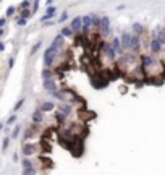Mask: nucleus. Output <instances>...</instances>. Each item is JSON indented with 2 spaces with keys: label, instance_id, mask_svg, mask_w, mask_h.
Here are the masks:
<instances>
[{
  "label": "nucleus",
  "instance_id": "1",
  "mask_svg": "<svg viewBox=\"0 0 165 175\" xmlns=\"http://www.w3.org/2000/svg\"><path fill=\"white\" fill-rule=\"evenodd\" d=\"M120 42H121V49L123 50H130L131 49V42H133V34L128 31H123L120 36Z\"/></svg>",
  "mask_w": 165,
  "mask_h": 175
},
{
  "label": "nucleus",
  "instance_id": "2",
  "mask_svg": "<svg viewBox=\"0 0 165 175\" xmlns=\"http://www.w3.org/2000/svg\"><path fill=\"white\" fill-rule=\"evenodd\" d=\"M102 54L107 57L108 62H115L117 57H118V55H117V52L114 50V47H112L110 44H107V42H105V44H102Z\"/></svg>",
  "mask_w": 165,
  "mask_h": 175
},
{
  "label": "nucleus",
  "instance_id": "3",
  "mask_svg": "<svg viewBox=\"0 0 165 175\" xmlns=\"http://www.w3.org/2000/svg\"><path fill=\"white\" fill-rule=\"evenodd\" d=\"M91 28H92V15H86V16H83V36L84 37H87L89 36V31H91Z\"/></svg>",
  "mask_w": 165,
  "mask_h": 175
},
{
  "label": "nucleus",
  "instance_id": "4",
  "mask_svg": "<svg viewBox=\"0 0 165 175\" xmlns=\"http://www.w3.org/2000/svg\"><path fill=\"white\" fill-rule=\"evenodd\" d=\"M162 42H160L157 37H150V42H149V50L150 54H159V52H162Z\"/></svg>",
  "mask_w": 165,
  "mask_h": 175
},
{
  "label": "nucleus",
  "instance_id": "5",
  "mask_svg": "<svg viewBox=\"0 0 165 175\" xmlns=\"http://www.w3.org/2000/svg\"><path fill=\"white\" fill-rule=\"evenodd\" d=\"M70 28L73 29L74 34H79V32L83 31V16H74L71 20V25H70Z\"/></svg>",
  "mask_w": 165,
  "mask_h": 175
},
{
  "label": "nucleus",
  "instance_id": "6",
  "mask_svg": "<svg viewBox=\"0 0 165 175\" xmlns=\"http://www.w3.org/2000/svg\"><path fill=\"white\" fill-rule=\"evenodd\" d=\"M112 32V25H110V18L108 16H102V25H101V34L102 36H108Z\"/></svg>",
  "mask_w": 165,
  "mask_h": 175
},
{
  "label": "nucleus",
  "instance_id": "7",
  "mask_svg": "<svg viewBox=\"0 0 165 175\" xmlns=\"http://www.w3.org/2000/svg\"><path fill=\"white\" fill-rule=\"evenodd\" d=\"M44 89H45L47 93H50L52 96H55V94L58 93V88H57V83H55V78L44 81Z\"/></svg>",
  "mask_w": 165,
  "mask_h": 175
},
{
  "label": "nucleus",
  "instance_id": "8",
  "mask_svg": "<svg viewBox=\"0 0 165 175\" xmlns=\"http://www.w3.org/2000/svg\"><path fill=\"white\" fill-rule=\"evenodd\" d=\"M23 175H36V169L32 167V162L29 159L23 160Z\"/></svg>",
  "mask_w": 165,
  "mask_h": 175
},
{
  "label": "nucleus",
  "instance_id": "9",
  "mask_svg": "<svg viewBox=\"0 0 165 175\" xmlns=\"http://www.w3.org/2000/svg\"><path fill=\"white\" fill-rule=\"evenodd\" d=\"M131 54H139L141 52V37L139 36H134L133 34V42H131V49H130Z\"/></svg>",
  "mask_w": 165,
  "mask_h": 175
},
{
  "label": "nucleus",
  "instance_id": "10",
  "mask_svg": "<svg viewBox=\"0 0 165 175\" xmlns=\"http://www.w3.org/2000/svg\"><path fill=\"white\" fill-rule=\"evenodd\" d=\"M152 37H157V39L162 42V45H165V28L157 26V28L152 31Z\"/></svg>",
  "mask_w": 165,
  "mask_h": 175
},
{
  "label": "nucleus",
  "instance_id": "11",
  "mask_svg": "<svg viewBox=\"0 0 165 175\" xmlns=\"http://www.w3.org/2000/svg\"><path fill=\"white\" fill-rule=\"evenodd\" d=\"M110 45L114 47V50L117 52V55H120V57H121V55L125 54V50L121 49V42H120V37H114V39L110 41Z\"/></svg>",
  "mask_w": 165,
  "mask_h": 175
},
{
  "label": "nucleus",
  "instance_id": "12",
  "mask_svg": "<svg viewBox=\"0 0 165 175\" xmlns=\"http://www.w3.org/2000/svg\"><path fill=\"white\" fill-rule=\"evenodd\" d=\"M36 151H37V144H32V143H26L25 146H23V154L26 156H32V154H36Z\"/></svg>",
  "mask_w": 165,
  "mask_h": 175
},
{
  "label": "nucleus",
  "instance_id": "13",
  "mask_svg": "<svg viewBox=\"0 0 165 175\" xmlns=\"http://www.w3.org/2000/svg\"><path fill=\"white\" fill-rule=\"evenodd\" d=\"M55 13H57V10H55V7H49V8H47V12H45V15L42 16L41 20L44 21V23H47V21L50 20V18H54V16H55Z\"/></svg>",
  "mask_w": 165,
  "mask_h": 175
},
{
  "label": "nucleus",
  "instance_id": "14",
  "mask_svg": "<svg viewBox=\"0 0 165 175\" xmlns=\"http://www.w3.org/2000/svg\"><path fill=\"white\" fill-rule=\"evenodd\" d=\"M58 112H60V113H63L65 117H68L70 113H71V104H70V102L62 104V106L58 107Z\"/></svg>",
  "mask_w": 165,
  "mask_h": 175
},
{
  "label": "nucleus",
  "instance_id": "15",
  "mask_svg": "<svg viewBox=\"0 0 165 175\" xmlns=\"http://www.w3.org/2000/svg\"><path fill=\"white\" fill-rule=\"evenodd\" d=\"M55 76V72L52 68H44L42 70V78H44V81H47V79H54Z\"/></svg>",
  "mask_w": 165,
  "mask_h": 175
},
{
  "label": "nucleus",
  "instance_id": "16",
  "mask_svg": "<svg viewBox=\"0 0 165 175\" xmlns=\"http://www.w3.org/2000/svg\"><path fill=\"white\" fill-rule=\"evenodd\" d=\"M143 32H144V26L141 25V23H138V21L133 23V34L141 37V34H143Z\"/></svg>",
  "mask_w": 165,
  "mask_h": 175
},
{
  "label": "nucleus",
  "instance_id": "17",
  "mask_svg": "<svg viewBox=\"0 0 165 175\" xmlns=\"http://www.w3.org/2000/svg\"><path fill=\"white\" fill-rule=\"evenodd\" d=\"M55 109V102H44L41 106V112H50V110H54Z\"/></svg>",
  "mask_w": 165,
  "mask_h": 175
},
{
  "label": "nucleus",
  "instance_id": "18",
  "mask_svg": "<svg viewBox=\"0 0 165 175\" xmlns=\"http://www.w3.org/2000/svg\"><path fill=\"white\" fill-rule=\"evenodd\" d=\"M60 34H62L63 37H73L74 32H73V29H71L70 26H63L62 31H60Z\"/></svg>",
  "mask_w": 165,
  "mask_h": 175
},
{
  "label": "nucleus",
  "instance_id": "19",
  "mask_svg": "<svg viewBox=\"0 0 165 175\" xmlns=\"http://www.w3.org/2000/svg\"><path fill=\"white\" fill-rule=\"evenodd\" d=\"M101 25H102V18L97 16V15H92V28L101 29Z\"/></svg>",
  "mask_w": 165,
  "mask_h": 175
},
{
  "label": "nucleus",
  "instance_id": "20",
  "mask_svg": "<svg viewBox=\"0 0 165 175\" xmlns=\"http://www.w3.org/2000/svg\"><path fill=\"white\" fill-rule=\"evenodd\" d=\"M32 120H34V123H41L42 120H44V115H42L41 110L34 112V115H32Z\"/></svg>",
  "mask_w": 165,
  "mask_h": 175
},
{
  "label": "nucleus",
  "instance_id": "21",
  "mask_svg": "<svg viewBox=\"0 0 165 175\" xmlns=\"http://www.w3.org/2000/svg\"><path fill=\"white\" fill-rule=\"evenodd\" d=\"M41 45H42V41H37V44H34V45H32V49H31V54H36V52L41 49Z\"/></svg>",
  "mask_w": 165,
  "mask_h": 175
},
{
  "label": "nucleus",
  "instance_id": "22",
  "mask_svg": "<svg viewBox=\"0 0 165 175\" xmlns=\"http://www.w3.org/2000/svg\"><path fill=\"white\" fill-rule=\"evenodd\" d=\"M67 18H68V12H63L62 15H60V18H58V21H60V23H63L65 20H67Z\"/></svg>",
  "mask_w": 165,
  "mask_h": 175
},
{
  "label": "nucleus",
  "instance_id": "23",
  "mask_svg": "<svg viewBox=\"0 0 165 175\" xmlns=\"http://www.w3.org/2000/svg\"><path fill=\"white\" fill-rule=\"evenodd\" d=\"M20 128H21L20 125H18V126H15V130H13V133H12V136H13V138H16V136L20 135Z\"/></svg>",
  "mask_w": 165,
  "mask_h": 175
},
{
  "label": "nucleus",
  "instance_id": "24",
  "mask_svg": "<svg viewBox=\"0 0 165 175\" xmlns=\"http://www.w3.org/2000/svg\"><path fill=\"white\" fill-rule=\"evenodd\" d=\"M26 25V20L25 18H20V20H18V26H25Z\"/></svg>",
  "mask_w": 165,
  "mask_h": 175
},
{
  "label": "nucleus",
  "instance_id": "25",
  "mask_svg": "<svg viewBox=\"0 0 165 175\" xmlns=\"http://www.w3.org/2000/svg\"><path fill=\"white\" fill-rule=\"evenodd\" d=\"M37 8H39V2H34V3H32V13H34Z\"/></svg>",
  "mask_w": 165,
  "mask_h": 175
},
{
  "label": "nucleus",
  "instance_id": "26",
  "mask_svg": "<svg viewBox=\"0 0 165 175\" xmlns=\"http://www.w3.org/2000/svg\"><path fill=\"white\" fill-rule=\"evenodd\" d=\"M23 102H25V101H23V99H21V101H20V102H18L16 106H15V110H18V109H20V107L23 106Z\"/></svg>",
  "mask_w": 165,
  "mask_h": 175
},
{
  "label": "nucleus",
  "instance_id": "27",
  "mask_svg": "<svg viewBox=\"0 0 165 175\" xmlns=\"http://www.w3.org/2000/svg\"><path fill=\"white\" fill-rule=\"evenodd\" d=\"M15 120H16V115H12L10 119H8V123H13V122H15Z\"/></svg>",
  "mask_w": 165,
  "mask_h": 175
},
{
  "label": "nucleus",
  "instance_id": "28",
  "mask_svg": "<svg viewBox=\"0 0 165 175\" xmlns=\"http://www.w3.org/2000/svg\"><path fill=\"white\" fill-rule=\"evenodd\" d=\"M13 13H15V8H8V13H7V15L10 16V15H13Z\"/></svg>",
  "mask_w": 165,
  "mask_h": 175
},
{
  "label": "nucleus",
  "instance_id": "29",
  "mask_svg": "<svg viewBox=\"0 0 165 175\" xmlns=\"http://www.w3.org/2000/svg\"><path fill=\"white\" fill-rule=\"evenodd\" d=\"M5 25V18H2V20H0V26H3Z\"/></svg>",
  "mask_w": 165,
  "mask_h": 175
},
{
  "label": "nucleus",
  "instance_id": "30",
  "mask_svg": "<svg viewBox=\"0 0 165 175\" xmlns=\"http://www.w3.org/2000/svg\"><path fill=\"white\" fill-rule=\"evenodd\" d=\"M0 50H3V44H2V42H0Z\"/></svg>",
  "mask_w": 165,
  "mask_h": 175
},
{
  "label": "nucleus",
  "instance_id": "31",
  "mask_svg": "<svg viewBox=\"0 0 165 175\" xmlns=\"http://www.w3.org/2000/svg\"><path fill=\"white\" fill-rule=\"evenodd\" d=\"M2 34H3V31H2V29H0V36H2Z\"/></svg>",
  "mask_w": 165,
  "mask_h": 175
},
{
  "label": "nucleus",
  "instance_id": "32",
  "mask_svg": "<svg viewBox=\"0 0 165 175\" xmlns=\"http://www.w3.org/2000/svg\"><path fill=\"white\" fill-rule=\"evenodd\" d=\"M163 78H165V72H163Z\"/></svg>",
  "mask_w": 165,
  "mask_h": 175
}]
</instances>
